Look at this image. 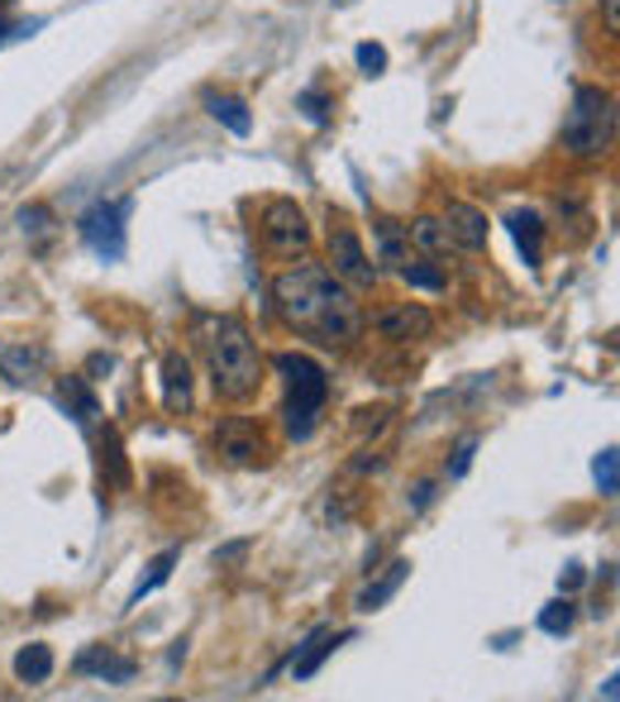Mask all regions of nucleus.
I'll use <instances>...</instances> for the list:
<instances>
[{
  "label": "nucleus",
  "mask_w": 620,
  "mask_h": 702,
  "mask_svg": "<svg viewBox=\"0 0 620 702\" xmlns=\"http://www.w3.org/2000/svg\"><path fill=\"white\" fill-rule=\"evenodd\" d=\"M272 301H278V315L301 335H315L329 349H344L363 335V306H358L353 287H344L325 263H296L278 272L272 282Z\"/></svg>",
  "instance_id": "1"
},
{
  "label": "nucleus",
  "mask_w": 620,
  "mask_h": 702,
  "mask_svg": "<svg viewBox=\"0 0 620 702\" xmlns=\"http://www.w3.org/2000/svg\"><path fill=\"white\" fill-rule=\"evenodd\" d=\"M210 382L225 401H249L263 382V354L239 315H225L210 335Z\"/></svg>",
  "instance_id": "2"
},
{
  "label": "nucleus",
  "mask_w": 620,
  "mask_h": 702,
  "mask_svg": "<svg viewBox=\"0 0 620 702\" xmlns=\"http://www.w3.org/2000/svg\"><path fill=\"white\" fill-rule=\"evenodd\" d=\"M278 372L286 378V407H282V425L292 440H311L315 435V421H320L325 401H329V378L325 368L315 364L311 354H278L272 358Z\"/></svg>",
  "instance_id": "3"
},
{
  "label": "nucleus",
  "mask_w": 620,
  "mask_h": 702,
  "mask_svg": "<svg viewBox=\"0 0 620 702\" xmlns=\"http://www.w3.org/2000/svg\"><path fill=\"white\" fill-rule=\"evenodd\" d=\"M616 139V96L601 86H578L564 115V149L573 158H601Z\"/></svg>",
  "instance_id": "4"
},
{
  "label": "nucleus",
  "mask_w": 620,
  "mask_h": 702,
  "mask_svg": "<svg viewBox=\"0 0 620 702\" xmlns=\"http://www.w3.org/2000/svg\"><path fill=\"white\" fill-rule=\"evenodd\" d=\"M129 210H134V201H129V196H120V201H96V206L77 220L81 244H86V249H91L96 258H106V263H120V258L129 253V229H124Z\"/></svg>",
  "instance_id": "5"
},
{
  "label": "nucleus",
  "mask_w": 620,
  "mask_h": 702,
  "mask_svg": "<svg viewBox=\"0 0 620 702\" xmlns=\"http://www.w3.org/2000/svg\"><path fill=\"white\" fill-rule=\"evenodd\" d=\"M263 239H268V249L282 253V258L306 253V249H311L306 210H301L296 201H286V196H272L268 206H263Z\"/></svg>",
  "instance_id": "6"
},
{
  "label": "nucleus",
  "mask_w": 620,
  "mask_h": 702,
  "mask_svg": "<svg viewBox=\"0 0 620 702\" xmlns=\"http://www.w3.org/2000/svg\"><path fill=\"white\" fill-rule=\"evenodd\" d=\"M329 272H335L344 287H353V292H368V287L378 282V263L363 253V239H358L349 225L329 229Z\"/></svg>",
  "instance_id": "7"
},
{
  "label": "nucleus",
  "mask_w": 620,
  "mask_h": 702,
  "mask_svg": "<svg viewBox=\"0 0 620 702\" xmlns=\"http://www.w3.org/2000/svg\"><path fill=\"white\" fill-rule=\"evenodd\" d=\"M215 450L225 454V464L249 468L263 458V430H258L249 415H225L220 430H215Z\"/></svg>",
  "instance_id": "8"
},
{
  "label": "nucleus",
  "mask_w": 620,
  "mask_h": 702,
  "mask_svg": "<svg viewBox=\"0 0 620 702\" xmlns=\"http://www.w3.org/2000/svg\"><path fill=\"white\" fill-rule=\"evenodd\" d=\"M444 235H449L454 249H468V253H482L487 249V235H492V225H487V215L478 206H468V201H449L439 215Z\"/></svg>",
  "instance_id": "9"
},
{
  "label": "nucleus",
  "mask_w": 620,
  "mask_h": 702,
  "mask_svg": "<svg viewBox=\"0 0 620 702\" xmlns=\"http://www.w3.org/2000/svg\"><path fill=\"white\" fill-rule=\"evenodd\" d=\"M372 330H378L387 344H411V339H425L429 330H435V315L425 306H392L372 321Z\"/></svg>",
  "instance_id": "10"
},
{
  "label": "nucleus",
  "mask_w": 620,
  "mask_h": 702,
  "mask_svg": "<svg viewBox=\"0 0 620 702\" xmlns=\"http://www.w3.org/2000/svg\"><path fill=\"white\" fill-rule=\"evenodd\" d=\"M48 372V349L39 344H0V378L14 387H29Z\"/></svg>",
  "instance_id": "11"
},
{
  "label": "nucleus",
  "mask_w": 620,
  "mask_h": 702,
  "mask_svg": "<svg viewBox=\"0 0 620 702\" xmlns=\"http://www.w3.org/2000/svg\"><path fill=\"white\" fill-rule=\"evenodd\" d=\"M339 640H344V636H335V626H315L311 636L296 645V655H292V679H296V683L315 679L325 659L335 655V645H339Z\"/></svg>",
  "instance_id": "12"
},
{
  "label": "nucleus",
  "mask_w": 620,
  "mask_h": 702,
  "mask_svg": "<svg viewBox=\"0 0 620 702\" xmlns=\"http://www.w3.org/2000/svg\"><path fill=\"white\" fill-rule=\"evenodd\" d=\"M77 673H96L100 683H129L139 673L134 659H124V655H110L106 645H91V650H81L77 655V665H72Z\"/></svg>",
  "instance_id": "13"
},
{
  "label": "nucleus",
  "mask_w": 620,
  "mask_h": 702,
  "mask_svg": "<svg viewBox=\"0 0 620 702\" xmlns=\"http://www.w3.org/2000/svg\"><path fill=\"white\" fill-rule=\"evenodd\" d=\"M163 407L167 411H192V364L186 354H163Z\"/></svg>",
  "instance_id": "14"
},
{
  "label": "nucleus",
  "mask_w": 620,
  "mask_h": 702,
  "mask_svg": "<svg viewBox=\"0 0 620 702\" xmlns=\"http://www.w3.org/2000/svg\"><path fill=\"white\" fill-rule=\"evenodd\" d=\"M57 407H63L81 430H91L96 415H100V401H96L91 387H86V378H63V382H57Z\"/></svg>",
  "instance_id": "15"
},
{
  "label": "nucleus",
  "mask_w": 620,
  "mask_h": 702,
  "mask_svg": "<svg viewBox=\"0 0 620 702\" xmlns=\"http://www.w3.org/2000/svg\"><path fill=\"white\" fill-rule=\"evenodd\" d=\"M406 579H411V564H406V559H392V564H387L378 579H372L363 593H358L353 607H358V612H378V607H387V602L396 597V587L406 583Z\"/></svg>",
  "instance_id": "16"
},
{
  "label": "nucleus",
  "mask_w": 620,
  "mask_h": 702,
  "mask_svg": "<svg viewBox=\"0 0 620 702\" xmlns=\"http://www.w3.org/2000/svg\"><path fill=\"white\" fill-rule=\"evenodd\" d=\"M511 235H515V249H521L525 258V268H540V258H544V220L535 210H511Z\"/></svg>",
  "instance_id": "17"
},
{
  "label": "nucleus",
  "mask_w": 620,
  "mask_h": 702,
  "mask_svg": "<svg viewBox=\"0 0 620 702\" xmlns=\"http://www.w3.org/2000/svg\"><path fill=\"white\" fill-rule=\"evenodd\" d=\"M206 110H210L215 120H220L235 139H249V134H253V115H249V106H243L239 96H220V91H210V96H206Z\"/></svg>",
  "instance_id": "18"
},
{
  "label": "nucleus",
  "mask_w": 620,
  "mask_h": 702,
  "mask_svg": "<svg viewBox=\"0 0 620 702\" xmlns=\"http://www.w3.org/2000/svg\"><path fill=\"white\" fill-rule=\"evenodd\" d=\"M14 679L29 683V688H39V683H48L53 679V650L48 645H24L20 655H14Z\"/></svg>",
  "instance_id": "19"
},
{
  "label": "nucleus",
  "mask_w": 620,
  "mask_h": 702,
  "mask_svg": "<svg viewBox=\"0 0 620 702\" xmlns=\"http://www.w3.org/2000/svg\"><path fill=\"white\" fill-rule=\"evenodd\" d=\"M406 239H411L421 253H429V258H444V253L454 249L449 235H444V225L435 220V215H415V220L406 225Z\"/></svg>",
  "instance_id": "20"
},
{
  "label": "nucleus",
  "mask_w": 620,
  "mask_h": 702,
  "mask_svg": "<svg viewBox=\"0 0 620 702\" xmlns=\"http://www.w3.org/2000/svg\"><path fill=\"white\" fill-rule=\"evenodd\" d=\"M177 559H182V550H163V554H157L153 564H149V573H143V579L134 583V593H129V607H139V602L149 597V593H157V587H163V583L172 579V569H177Z\"/></svg>",
  "instance_id": "21"
},
{
  "label": "nucleus",
  "mask_w": 620,
  "mask_h": 702,
  "mask_svg": "<svg viewBox=\"0 0 620 702\" xmlns=\"http://www.w3.org/2000/svg\"><path fill=\"white\" fill-rule=\"evenodd\" d=\"M378 253H382V263H396V268L411 258V239L401 235L396 220H378Z\"/></svg>",
  "instance_id": "22"
},
{
  "label": "nucleus",
  "mask_w": 620,
  "mask_h": 702,
  "mask_svg": "<svg viewBox=\"0 0 620 702\" xmlns=\"http://www.w3.org/2000/svg\"><path fill=\"white\" fill-rule=\"evenodd\" d=\"M401 282L406 287H421V292H444L449 287V272H444L439 263H401Z\"/></svg>",
  "instance_id": "23"
},
{
  "label": "nucleus",
  "mask_w": 620,
  "mask_h": 702,
  "mask_svg": "<svg viewBox=\"0 0 620 702\" xmlns=\"http://www.w3.org/2000/svg\"><path fill=\"white\" fill-rule=\"evenodd\" d=\"M573 622H578V607L568 602V593L558 597V602H550V607L540 612V630H544V636H568Z\"/></svg>",
  "instance_id": "24"
},
{
  "label": "nucleus",
  "mask_w": 620,
  "mask_h": 702,
  "mask_svg": "<svg viewBox=\"0 0 620 702\" xmlns=\"http://www.w3.org/2000/svg\"><path fill=\"white\" fill-rule=\"evenodd\" d=\"M100 468H110V483H115V487L129 483L124 450H120V435H115V430H106V440H100Z\"/></svg>",
  "instance_id": "25"
},
{
  "label": "nucleus",
  "mask_w": 620,
  "mask_h": 702,
  "mask_svg": "<svg viewBox=\"0 0 620 702\" xmlns=\"http://www.w3.org/2000/svg\"><path fill=\"white\" fill-rule=\"evenodd\" d=\"M592 478H597V487H601V497H616V487H620V458H616L611 444L592 458Z\"/></svg>",
  "instance_id": "26"
},
{
  "label": "nucleus",
  "mask_w": 620,
  "mask_h": 702,
  "mask_svg": "<svg viewBox=\"0 0 620 702\" xmlns=\"http://www.w3.org/2000/svg\"><path fill=\"white\" fill-rule=\"evenodd\" d=\"M20 229L34 244H48V235H53V210L48 206H24L20 210Z\"/></svg>",
  "instance_id": "27"
},
{
  "label": "nucleus",
  "mask_w": 620,
  "mask_h": 702,
  "mask_svg": "<svg viewBox=\"0 0 620 702\" xmlns=\"http://www.w3.org/2000/svg\"><path fill=\"white\" fill-rule=\"evenodd\" d=\"M353 57H358V67H363L368 77H382V72H387V48H382V43H358Z\"/></svg>",
  "instance_id": "28"
},
{
  "label": "nucleus",
  "mask_w": 620,
  "mask_h": 702,
  "mask_svg": "<svg viewBox=\"0 0 620 702\" xmlns=\"http://www.w3.org/2000/svg\"><path fill=\"white\" fill-rule=\"evenodd\" d=\"M296 110H306L311 125H329V100H325V91H301V96H296Z\"/></svg>",
  "instance_id": "29"
},
{
  "label": "nucleus",
  "mask_w": 620,
  "mask_h": 702,
  "mask_svg": "<svg viewBox=\"0 0 620 702\" xmlns=\"http://www.w3.org/2000/svg\"><path fill=\"white\" fill-rule=\"evenodd\" d=\"M472 454H478V435H468L464 444L454 450V464H449V478H464L468 464H472Z\"/></svg>",
  "instance_id": "30"
},
{
  "label": "nucleus",
  "mask_w": 620,
  "mask_h": 702,
  "mask_svg": "<svg viewBox=\"0 0 620 702\" xmlns=\"http://www.w3.org/2000/svg\"><path fill=\"white\" fill-rule=\"evenodd\" d=\"M583 583H587V569L583 564H568L564 573H558V593H578Z\"/></svg>",
  "instance_id": "31"
},
{
  "label": "nucleus",
  "mask_w": 620,
  "mask_h": 702,
  "mask_svg": "<svg viewBox=\"0 0 620 702\" xmlns=\"http://www.w3.org/2000/svg\"><path fill=\"white\" fill-rule=\"evenodd\" d=\"M243 554H249V540H235V544H225V550H215V564H235Z\"/></svg>",
  "instance_id": "32"
},
{
  "label": "nucleus",
  "mask_w": 620,
  "mask_h": 702,
  "mask_svg": "<svg viewBox=\"0 0 620 702\" xmlns=\"http://www.w3.org/2000/svg\"><path fill=\"white\" fill-rule=\"evenodd\" d=\"M429 497H435V483H429V478H421V483L411 487V507H415V511L429 507Z\"/></svg>",
  "instance_id": "33"
},
{
  "label": "nucleus",
  "mask_w": 620,
  "mask_h": 702,
  "mask_svg": "<svg viewBox=\"0 0 620 702\" xmlns=\"http://www.w3.org/2000/svg\"><path fill=\"white\" fill-rule=\"evenodd\" d=\"M601 10H607V34H620V0H601Z\"/></svg>",
  "instance_id": "34"
},
{
  "label": "nucleus",
  "mask_w": 620,
  "mask_h": 702,
  "mask_svg": "<svg viewBox=\"0 0 620 702\" xmlns=\"http://www.w3.org/2000/svg\"><path fill=\"white\" fill-rule=\"evenodd\" d=\"M110 368H115L110 354H96V358H91V372H110Z\"/></svg>",
  "instance_id": "35"
}]
</instances>
